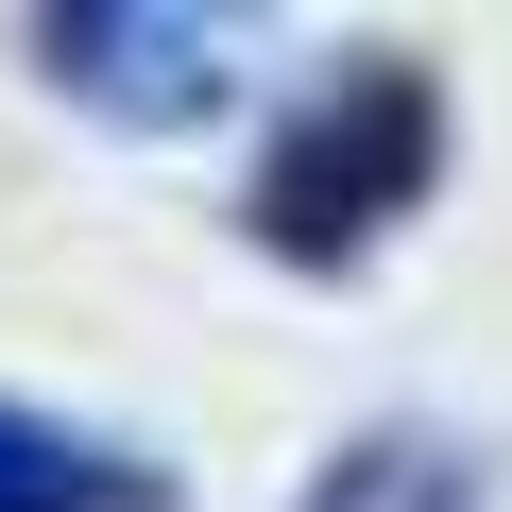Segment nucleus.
<instances>
[{"label": "nucleus", "mask_w": 512, "mask_h": 512, "mask_svg": "<svg viewBox=\"0 0 512 512\" xmlns=\"http://www.w3.org/2000/svg\"><path fill=\"white\" fill-rule=\"evenodd\" d=\"M256 18L274 0H52V86L120 137H171V120H222L256 86Z\"/></svg>", "instance_id": "2"}, {"label": "nucleus", "mask_w": 512, "mask_h": 512, "mask_svg": "<svg viewBox=\"0 0 512 512\" xmlns=\"http://www.w3.org/2000/svg\"><path fill=\"white\" fill-rule=\"evenodd\" d=\"M0 512H154V478L120 444H86V427H52V410L0 393Z\"/></svg>", "instance_id": "3"}, {"label": "nucleus", "mask_w": 512, "mask_h": 512, "mask_svg": "<svg viewBox=\"0 0 512 512\" xmlns=\"http://www.w3.org/2000/svg\"><path fill=\"white\" fill-rule=\"evenodd\" d=\"M308 512H478V478H461L444 444H410V427H393V444H342V461L308 478Z\"/></svg>", "instance_id": "4"}, {"label": "nucleus", "mask_w": 512, "mask_h": 512, "mask_svg": "<svg viewBox=\"0 0 512 512\" xmlns=\"http://www.w3.org/2000/svg\"><path fill=\"white\" fill-rule=\"evenodd\" d=\"M427 171H444V103H427V69H325V86L274 120L239 222L274 239V256H308V274H342L359 239H393V222L427 205Z\"/></svg>", "instance_id": "1"}]
</instances>
